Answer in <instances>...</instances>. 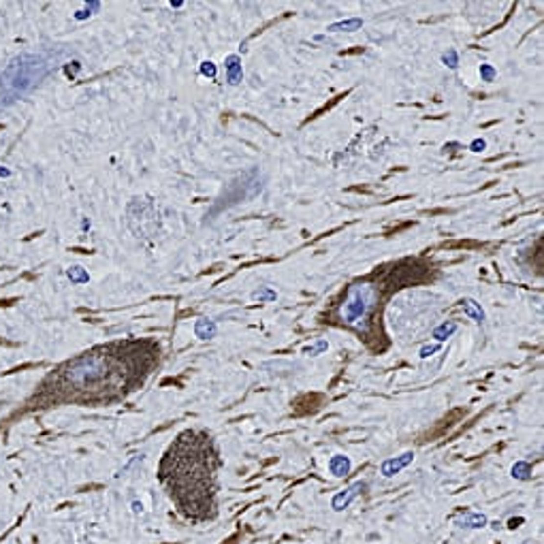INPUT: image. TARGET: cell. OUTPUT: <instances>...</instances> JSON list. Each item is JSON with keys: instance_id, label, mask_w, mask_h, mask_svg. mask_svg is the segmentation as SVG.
<instances>
[{"instance_id": "12", "label": "cell", "mask_w": 544, "mask_h": 544, "mask_svg": "<svg viewBox=\"0 0 544 544\" xmlns=\"http://www.w3.org/2000/svg\"><path fill=\"white\" fill-rule=\"evenodd\" d=\"M457 323H455V320H448V323H442L440 326H435L434 329V337L437 339V342H446V339L453 335L455 331H457Z\"/></svg>"}, {"instance_id": "16", "label": "cell", "mask_w": 544, "mask_h": 544, "mask_svg": "<svg viewBox=\"0 0 544 544\" xmlns=\"http://www.w3.org/2000/svg\"><path fill=\"white\" fill-rule=\"evenodd\" d=\"M68 278H71L73 282H87V280H90V276H87L81 267H73L71 271H68Z\"/></svg>"}, {"instance_id": "9", "label": "cell", "mask_w": 544, "mask_h": 544, "mask_svg": "<svg viewBox=\"0 0 544 544\" xmlns=\"http://www.w3.org/2000/svg\"><path fill=\"white\" fill-rule=\"evenodd\" d=\"M361 28H363L361 17H350V20H342V22L331 24L329 30L331 32H354V30H361Z\"/></svg>"}, {"instance_id": "7", "label": "cell", "mask_w": 544, "mask_h": 544, "mask_svg": "<svg viewBox=\"0 0 544 544\" xmlns=\"http://www.w3.org/2000/svg\"><path fill=\"white\" fill-rule=\"evenodd\" d=\"M350 470H352V463H350V459L346 457V455H333V457L329 459V472L333 474V476L344 478V476L350 474Z\"/></svg>"}, {"instance_id": "18", "label": "cell", "mask_w": 544, "mask_h": 544, "mask_svg": "<svg viewBox=\"0 0 544 544\" xmlns=\"http://www.w3.org/2000/svg\"><path fill=\"white\" fill-rule=\"evenodd\" d=\"M495 68L491 64H480V79L482 81H493L495 79Z\"/></svg>"}, {"instance_id": "14", "label": "cell", "mask_w": 544, "mask_h": 544, "mask_svg": "<svg viewBox=\"0 0 544 544\" xmlns=\"http://www.w3.org/2000/svg\"><path fill=\"white\" fill-rule=\"evenodd\" d=\"M198 71H201V75L203 77H209V79H216V64L212 62V60H205V62H201V68H198Z\"/></svg>"}, {"instance_id": "20", "label": "cell", "mask_w": 544, "mask_h": 544, "mask_svg": "<svg viewBox=\"0 0 544 544\" xmlns=\"http://www.w3.org/2000/svg\"><path fill=\"white\" fill-rule=\"evenodd\" d=\"M470 148H472V152H482L484 148H487V141H484V139H474Z\"/></svg>"}, {"instance_id": "5", "label": "cell", "mask_w": 544, "mask_h": 544, "mask_svg": "<svg viewBox=\"0 0 544 544\" xmlns=\"http://www.w3.org/2000/svg\"><path fill=\"white\" fill-rule=\"evenodd\" d=\"M455 525L461 529H482L489 525V519H487V514H482V512L465 510L463 514H459V517L455 519Z\"/></svg>"}, {"instance_id": "22", "label": "cell", "mask_w": 544, "mask_h": 544, "mask_svg": "<svg viewBox=\"0 0 544 544\" xmlns=\"http://www.w3.org/2000/svg\"><path fill=\"white\" fill-rule=\"evenodd\" d=\"M169 4H171V7H173V9H179V7H181V4H184V2H179V0H175V2H173V0H171V2H169Z\"/></svg>"}, {"instance_id": "15", "label": "cell", "mask_w": 544, "mask_h": 544, "mask_svg": "<svg viewBox=\"0 0 544 544\" xmlns=\"http://www.w3.org/2000/svg\"><path fill=\"white\" fill-rule=\"evenodd\" d=\"M252 299H259V301H273V299H276V290H271V288H261V290L252 292Z\"/></svg>"}, {"instance_id": "21", "label": "cell", "mask_w": 544, "mask_h": 544, "mask_svg": "<svg viewBox=\"0 0 544 544\" xmlns=\"http://www.w3.org/2000/svg\"><path fill=\"white\" fill-rule=\"evenodd\" d=\"M132 512H137V514H141V512H143L141 501H134V504H132Z\"/></svg>"}, {"instance_id": "4", "label": "cell", "mask_w": 544, "mask_h": 544, "mask_svg": "<svg viewBox=\"0 0 544 544\" xmlns=\"http://www.w3.org/2000/svg\"><path fill=\"white\" fill-rule=\"evenodd\" d=\"M412 461H414V453H412V450H408V453L399 455V457L382 461V463H380V474H382L384 478H391V476H395V474H399L401 470H406Z\"/></svg>"}, {"instance_id": "23", "label": "cell", "mask_w": 544, "mask_h": 544, "mask_svg": "<svg viewBox=\"0 0 544 544\" xmlns=\"http://www.w3.org/2000/svg\"><path fill=\"white\" fill-rule=\"evenodd\" d=\"M521 544H523V542H521Z\"/></svg>"}, {"instance_id": "13", "label": "cell", "mask_w": 544, "mask_h": 544, "mask_svg": "<svg viewBox=\"0 0 544 544\" xmlns=\"http://www.w3.org/2000/svg\"><path fill=\"white\" fill-rule=\"evenodd\" d=\"M325 350H329V344H326L325 339H318V342H316V344H312V346H307L305 350H303V352H305V354H309V356H316V354L325 352Z\"/></svg>"}, {"instance_id": "17", "label": "cell", "mask_w": 544, "mask_h": 544, "mask_svg": "<svg viewBox=\"0 0 544 544\" xmlns=\"http://www.w3.org/2000/svg\"><path fill=\"white\" fill-rule=\"evenodd\" d=\"M442 60H444V64H446L448 68H457V64H459V58H457V51H455V49H448L446 54L442 56Z\"/></svg>"}, {"instance_id": "2", "label": "cell", "mask_w": 544, "mask_h": 544, "mask_svg": "<svg viewBox=\"0 0 544 544\" xmlns=\"http://www.w3.org/2000/svg\"><path fill=\"white\" fill-rule=\"evenodd\" d=\"M378 288L370 282L352 284L344 295V301L339 305V320L344 325L359 326L367 323L370 314L378 305Z\"/></svg>"}, {"instance_id": "6", "label": "cell", "mask_w": 544, "mask_h": 544, "mask_svg": "<svg viewBox=\"0 0 544 544\" xmlns=\"http://www.w3.org/2000/svg\"><path fill=\"white\" fill-rule=\"evenodd\" d=\"M224 71H226V81L231 86H237L239 81L243 79V68H241V58L237 54H231L226 56L224 60Z\"/></svg>"}, {"instance_id": "11", "label": "cell", "mask_w": 544, "mask_h": 544, "mask_svg": "<svg viewBox=\"0 0 544 544\" xmlns=\"http://www.w3.org/2000/svg\"><path fill=\"white\" fill-rule=\"evenodd\" d=\"M461 303H463V312L470 316V318H474L476 323H482V320H484V312H482L480 303H476L474 299H463Z\"/></svg>"}, {"instance_id": "1", "label": "cell", "mask_w": 544, "mask_h": 544, "mask_svg": "<svg viewBox=\"0 0 544 544\" xmlns=\"http://www.w3.org/2000/svg\"><path fill=\"white\" fill-rule=\"evenodd\" d=\"M131 346H132V342L111 344V346L81 354L79 359L71 361L62 370L64 382H68L71 387L79 389V391L96 389V387H103V384L113 387L115 384L113 373L122 371L120 359H124V354L131 350Z\"/></svg>"}, {"instance_id": "19", "label": "cell", "mask_w": 544, "mask_h": 544, "mask_svg": "<svg viewBox=\"0 0 544 544\" xmlns=\"http://www.w3.org/2000/svg\"><path fill=\"white\" fill-rule=\"evenodd\" d=\"M440 350V344H431V346H423L420 348V359H427V356H431L434 352H437Z\"/></svg>"}, {"instance_id": "10", "label": "cell", "mask_w": 544, "mask_h": 544, "mask_svg": "<svg viewBox=\"0 0 544 544\" xmlns=\"http://www.w3.org/2000/svg\"><path fill=\"white\" fill-rule=\"evenodd\" d=\"M531 472H534V467H531V463H527V461H517V463L512 465V478H517V480H531Z\"/></svg>"}, {"instance_id": "8", "label": "cell", "mask_w": 544, "mask_h": 544, "mask_svg": "<svg viewBox=\"0 0 544 544\" xmlns=\"http://www.w3.org/2000/svg\"><path fill=\"white\" fill-rule=\"evenodd\" d=\"M195 333H196V337H201V339H212V337H216V333H218V326H216L214 320L201 318V320H196V325H195Z\"/></svg>"}, {"instance_id": "3", "label": "cell", "mask_w": 544, "mask_h": 544, "mask_svg": "<svg viewBox=\"0 0 544 544\" xmlns=\"http://www.w3.org/2000/svg\"><path fill=\"white\" fill-rule=\"evenodd\" d=\"M365 487H367V482L365 480H359V482H352L350 484L348 489H344V491H339V493L333 497L331 500V508L335 512H342V510H346V508L352 504V501L356 500V497H359L363 491H365Z\"/></svg>"}, {"instance_id": "24", "label": "cell", "mask_w": 544, "mask_h": 544, "mask_svg": "<svg viewBox=\"0 0 544 544\" xmlns=\"http://www.w3.org/2000/svg\"><path fill=\"white\" fill-rule=\"evenodd\" d=\"M307 544H309V542H307Z\"/></svg>"}]
</instances>
